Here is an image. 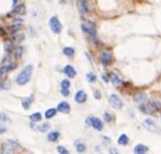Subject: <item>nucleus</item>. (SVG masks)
Listing matches in <instances>:
<instances>
[{
	"label": "nucleus",
	"mask_w": 161,
	"mask_h": 154,
	"mask_svg": "<svg viewBox=\"0 0 161 154\" xmlns=\"http://www.w3.org/2000/svg\"><path fill=\"white\" fill-rule=\"evenodd\" d=\"M50 128V125L48 124V123H46V124H44V125H41V126H39V127L37 128L39 131H41V132H45V131H47L48 129Z\"/></svg>",
	"instance_id": "29"
},
{
	"label": "nucleus",
	"mask_w": 161,
	"mask_h": 154,
	"mask_svg": "<svg viewBox=\"0 0 161 154\" xmlns=\"http://www.w3.org/2000/svg\"><path fill=\"white\" fill-rule=\"evenodd\" d=\"M110 81H111V84L113 85V86H120V85L122 84V79L117 76V74H112V75H111Z\"/></svg>",
	"instance_id": "19"
},
{
	"label": "nucleus",
	"mask_w": 161,
	"mask_h": 154,
	"mask_svg": "<svg viewBox=\"0 0 161 154\" xmlns=\"http://www.w3.org/2000/svg\"><path fill=\"white\" fill-rule=\"evenodd\" d=\"M64 74H65L67 77H70V78H74L75 75H76V72H75V70H74L73 66L67 65V66L64 67Z\"/></svg>",
	"instance_id": "15"
},
{
	"label": "nucleus",
	"mask_w": 161,
	"mask_h": 154,
	"mask_svg": "<svg viewBox=\"0 0 161 154\" xmlns=\"http://www.w3.org/2000/svg\"><path fill=\"white\" fill-rule=\"evenodd\" d=\"M60 138V132L59 131H51L48 134V140L50 142H56Z\"/></svg>",
	"instance_id": "17"
},
{
	"label": "nucleus",
	"mask_w": 161,
	"mask_h": 154,
	"mask_svg": "<svg viewBox=\"0 0 161 154\" xmlns=\"http://www.w3.org/2000/svg\"><path fill=\"white\" fill-rule=\"evenodd\" d=\"M148 152V148L144 144H137L136 147L134 148V153L136 154H145Z\"/></svg>",
	"instance_id": "16"
},
{
	"label": "nucleus",
	"mask_w": 161,
	"mask_h": 154,
	"mask_svg": "<svg viewBox=\"0 0 161 154\" xmlns=\"http://www.w3.org/2000/svg\"><path fill=\"white\" fill-rule=\"evenodd\" d=\"M17 0H13V4H14V6L17 4Z\"/></svg>",
	"instance_id": "38"
},
{
	"label": "nucleus",
	"mask_w": 161,
	"mask_h": 154,
	"mask_svg": "<svg viewBox=\"0 0 161 154\" xmlns=\"http://www.w3.org/2000/svg\"><path fill=\"white\" fill-rule=\"evenodd\" d=\"M9 147H12V149H17V148H20V143L15 140H8L7 141Z\"/></svg>",
	"instance_id": "27"
},
{
	"label": "nucleus",
	"mask_w": 161,
	"mask_h": 154,
	"mask_svg": "<svg viewBox=\"0 0 161 154\" xmlns=\"http://www.w3.org/2000/svg\"><path fill=\"white\" fill-rule=\"evenodd\" d=\"M61 94H62V96H64V97H67V96L70 94V90L67 89V88H61Z\"/></svg>",
	"instance_id": "34"
},
{
	"label": "nucleus",
	"mask_w": 161,
	"mask_h": 154,
	"mask_svg": "<svg viewBox=\"0 0 161 154\" xmlns=\"http://www.w3.org/2000/svg\"><path fill=\"white\" fill-rule=\"evenodd\" d=\"M147 94H145V92H141V94H137L136 96L134 97V101L136 103H144L147 101Z\"/></svg>",
	"instance_id": "14"
},
{
	"label": "nucleus",
	"mask_w": 161,
	"mask_h": 154,
	"mask_svg": "<svg viewBox=\"0 0 161 154\" xmlns=\"http://www.w3.org/2000/svg\"><path fill=\"white\" fill-rule=\"evenodd\" d=\"M33 101H34L33 96H30L28 98H25V99L22 100V105H23V107L25 110H27V109H30V107L32 105Z\"/></svg>",
	"instance_id": "18"
},
{
	"label": "nucleus",
	"mask_w": 161,
	"mask_h": 154,
	"mask_svg": "<svg viewBox=\"0 0 161 154\" xmlns=\"http://www.w3.org/2000/svg\"><path fill=\"white\" fill-rule=\"evenodd\" d=\"M82 30L86 34H88L91 37H96V30L94 26L88 25V24H82Z\"/></svg>",
	"instance_id": "12"
},
{
	"label": "nucleus",
	"mask_w": 161,
	"mask_h": 154,
	"mask_svg": "<svg viewBox=\"0 0 161 154\" xmlns=\"http://www.w3.org/2000/svg\"><path fill=\"white\" fill-rule=\"evenodd\" d=\"M109 103L113 109H117V110H120L123 107V101L117 94H111L109 97Z\"/></svg>",
	"instance_id": "6"
},
{
	"label": "nucleus",
	"mask_w": 161,
	"mask_h": 154,
	"mask_svg": "<svg viewBox=\"0 0 161 154\" xmlns=\"http://www.w3.org/2000/svg\"><path fill=\"white\" fill-rule=\"evenodd\" d=\"M7 131V128L4 127V125H0V134H4Z\"/></svg>",
	"instance_id": "36"
},
{
	"label": "nucleus",
	"mask_w": 161,
	"mask_h": 154,
	"mask_svg": "<svg viewBox=\"0 0 161 154\" xmlns=\"http://www.w3.org/2000/svg\"><path fill=\"white\" fill-rule=\"evenodd\" d=\"M78 10L82 13H89L91 12V10L87 4V0H80V1H78Z\"/></svg>",
	"instance_id": "10"
},
{
	"label": "nucleus",
	"mask_w": 161,
	"mask_h": 154,
	"mask_svg": "<svg viewBox=\"0 0 161 154\" xmlns=\"http://www.w3.org/2000/svg\"><path fill=\"white\" fill-rule=\"evenodd\" d=\"M71 86V83L67 79H63V81H61V88H67V89H69Z\"/></svg>",
	"instance_id": "31"
},
{
	"label": "nucleus",
	"mask_w": 161,
	"mask_h": 154,
	"mask_svg": "<svg viewBox=\"0 0 161 154\" xmlns=\"http://www.w3.org/2000/svg\"><path fill=\"white\" fill-rule=\"evenodd\" d=\"M0 121L1 122H8L9 121V117L6 113H0Z\"/></svg>",
	"instance_id": "33"
},
{
	"label": "nucleus",
	"mask_w": 161,
	"mask_h": 154,
	"mask_svg": "<svg viewBox=\"0 0 161 154\" xmlns=\"http://www.w3.org/2000/svg\"><path fill=\"white\" fill-rule=\"evenodd\" d=\"M94 94H95V98H96L97 100H99V99L101 98V94H100V91H99V90H96V91H95Z\"/></svg>",
	"instance_id": "35"
},
{
	"label": "nucleus",
	"mask_w": 161,
	"mask_h": 154,
	"mask_svg": "<svg viewBox=\"0 0 161 154\" xmlns=\"http://www.w3.org/2000/svg\"><path fill=\"white\" fill-rule=\"evenodd\" d=\"M57 114V109H49V110L46 111V113H45V117L46 118H52Z\"/></svg>",
	"instance_id": "22"
},
{
	"label": "nucleus",
	"mask_w": 161,
	"mask_h": 154,
	"mask_svg": "<svg viewBox=\"0 0 161 154\" xmlns=\"http://www.w3.org/2000/svg\"><path fill=\"white\" fill-rule=\"evenodd\" d=\"M63 53L67 55V57H73L74 53H75V51L72 47H65L63 48Z\"/></svg>",
	"instance_id": "23"
},
{
	"label": "nucleus",
	"mask_w": 161,
	"mask_h": 154,
	"mask_svg": "<svg viewBox=\"0 0 161 154\" xmlns=\"http://www.w3.org/2000/svg\"><path fill=\"white\" fill-rule=\"evenodd\" d=\"M49 26H50V30L54 34H60L62 32V25H61L60 21L58 20L57 17H51L50 21H49Z\"/></svg>",
	"instance_id": "4"
},
{
	"label": "nucleus",
	"mask_w": 161,
	"mask_h": 154,
	"mask_svg": "<svg viewBox=\"0 0 161 154\" xmlns=\"http://www.w3.org/2000/svg\"><path fill=\"white\" fill-rule=\"evenodd\" d=\"M74 99H75V102H77V103H84L87 100V94H85L83 90H80L76 92Z\"/></svg>",
	"instance_id": "13"
},
{
	"label": "nucleus",
	"mask_w": 161,
	"mask_h": 154,
	"mask_svg": "<svg viewBox=\"0 0 161 154\" xmlns=\"http://www.w3.org/2000/svg\"><path fill=\"white\" fill-rule=\"evenodd\" d=\"M32 74H33V65L30 64L21 71V73L17 75V84L20 85V86H23V85H26L28 81H30V77H32Z\"/></svg>",
	"instance_id": "1"
},
{
	"label": "nucleus",
	"mask_w": 161,
	"mask_h": 154,
	"mask_svg": "<svg viewBox=\"0 0 161 154\" xmlns=\"http://www.w3.org/2000/svg\"><path fill=\"white\" fill-rule=\"evenodd\" d=\"M57 151H58V153H60V154H69L70 152L65 149L64 147H62V145H59V147L57 148Z\"/></svg>",
	"instance_id": "30"
},
{
	"label": "nucleus",
	"mask_w": 161,
	"mask_h": 154,
	"mask_svg": "<svg viewBox=\"0 0 161 154\" xmlns=\"http://www.w3.org/2000/svg\"><path fill=\"white\" fill-rule=\"evenodd\" d=\"M22 28V24H13V25H11L9 28H8V30H9V33L11 34H17L19 33V30Z\"/></svg>",
	"instance_id": "20"
},
{
	"label": "nucleus",
	"mask_w": 161,
	"mask_h": 154,
	"mask_svg": "<svg viewBox=\"0 0 161 154\" xmlns=\"http://www.w3.org/2000/svg\"><path fill=\"white\" fill-rule=\"evenodd\" d=\"M57 111H59L61 113H65V114L70 113V111H71L70 104L67 103V102H65V101H62V102H60V103L58 104Z\"/></svg>",
	"instance_id": "11"
},
{
	"label": "nucleus",
	"mask_w": 161,
	"mask_h": 154,
	"mask_svg": "<svg viewBox=\"0 0 161 154\" xmlns=\"http://www.w3.org/2000/svg\"><path fill=\"white\" fill-rule=\"evenodd\" d=\"M161 107L160 103H158L157 101L150 102V103H141L139 104V110L145 114H154L156 113Z\"/></svg>",
	"instance_id": "2"
},
{
	"label": "nucleus",
	"mask_w": 161,
	"mask_h": 154,
	"mask_svg": "<svg viewBox=\"0 0 161 154\" xmlns=\"http://www.w3.org/2000/svg\"><path fill=\"white\" fill-rule=\"evenodd\" d=\"M22 52H23V49H22V48H21V47L17 48V49H15V51L13 52L14 58H15V59H19V58L22 55Z\"/></svg>",
	"instance_id": "28"
},
{
	"label": "nucleus",
	"mask_w": 161,
	"mask_h": 154,
	"mask_svg": "<svg viewBox=\"0 0 161 154\" xmlns=\"http://www.w3.org/2000/svg\"><path fill=\"white\" fill-rule=\"evenodd\" d=\"M76 150L78 153H84L86 151V145L84 143H76Z\"/></svg>",
	"instance_id": "26"
},
{
	"label": "nucleus",
	"mask_w": 161,
	"mask_h": 154,
	"mask_svg": "<svg viewBox=\"0 0 161 154\" xmlns=\"http://www.w3.org/2000/svg\"><path fill=\"white\" fill-rule=\"evenodd\" d=\"M15 63H12V62H8V63L4 64L2 66L0 67V78H2L7 75V73H9L10 71H13L15 68Z\"/></svg>",
	"instance_id": "7"
},
{
	"label": "nucleus",
	"mask_w": 161,
	"mask_h": 154,
	"mask_svg": "<svg viewBox=\"0 0 161 154\" xmlns=\"http://www.w3.org/2000/svg\"><path fill=\"white\" fill-rule=\"evenodd\" d=\"M100 61L101 63L104 64V66H108L109 64L111 63V61H112V54L110 52H107V51H104L100 55Z\"/></svg>",
	"instance_id": "9"
},
{
	"label": "nucleus",
	"mask_w": 161,
	"mask_h": 154,
	"mask_svg": "<svg viewBox=\"0 0 161 154\" xmlns=\"http://www.w3.org/2000/svg\"><path fill=\"white\" fill-rule=\"evenodd\" d=\"M104 119L106 123H111V122H113L114 116L111 113H104Z\"/></svg>",
	"instance_id": "25"
},
{
	"label": "nucleus",
	"mask_w": 161,
	"mask_h": 154,
	"mask_svg": "<svg viewBox=\"0 0 161 154\" xmlns=\"http://www.w3.org/2000/svg\"><path fill=\"white\" fill-rule=\"evenodd\" d=\"M87 79L89 83H95L96 81V79H97V77L95 76L93 73H88L87 74Z\"/></svg>",
	"instance_id": "32"
},
{
	"label": "nucleus",
	"mask_w": 161,
	"mask_h": 154,
	"mask_svg": "<svg viewBox=\"0 0 161 154\" xmlns=\"http://www.w3.org/2000/svg\"><path fill=\"white\" fill-rule=\"evenodd\" d=\"M30 119L32 122H34V123H36V122H39L40 119H41V114H40L39 112L32 114V115L30 116Z\"/></svg>",
	"instance_id": "24"
},
{
	"label": "nucleus",
	"mask_w": 161,
	"mask_h": 154,
	"mask_svg": "<svg viewBox=\"0 0 161 154\" xmlns=\"http://www.w3.org/2000/svg\"><path fill=\"white\" fill-rule=\"evenodd\" d=\"M86 123L87 125L91 126L93 128H95L96 130H102L104 129V124H102V122L97 117H93V116H89V117L86 119Z\"/></svg>",
	"instance_id": "3"
},
{
	"label": "nucleus",
	"mask_w": 161,
	"mask_h": 154,
	"mask_svg": "<svg viewBox=\"0 0 161 154\" xmlns=\"http://www.w3.org/2000/svg\"><path fill=\"white\" fill-rule=\"evenodd\" d=\"M117 143L121 144V145H126L128 143V137L124 134L121 135L120 137H119V139H117Z\"/></svg>",
	"instance_id": "21"
},
{
	"label": "nucleus",
	"mask_w": 161,
	"mask_h": 154,
	"mask_svg": "<svg viewBox=\"0 0 161 154\" xmlns=\"http://www.w3.org/2000/svg\"><path fill=\"white\" fill-rule=\"evenodd\" d=\"M109 153H117V151L115 150V149H110V151H109Z\"/></svg>",
	"instance_id": "37"
},
{
	"label": "nucleus",
	"mask_w": 161,
	"mask_h": 154,
	"mask_svg": "<svg viewBox=\"0 0 161 154\" xmlns=\"http://www.w3.org/2000/svg\"><path fill=\"white\" fill-rule=\"evenodd\" d=\"M143 126H144L146 129H148L149 131H152V132H157V134H160L161 132V129L159 128V126H157L156 123H154L152 119H150V118L145 119V121L143 122Z\"/></svg>",
	"instance_id": "5"
},
{
	"label": "nucleus",
	"mask_w": 161,
	"mask_h": 154,
	"mask_svg": "<svg viewBox=\"0 0 161 154\" xmlns=\"http://www.w3.org/2000/svg\"><path fill=\"white\" fill-rule=\"evenodd\" d=\"M25 12H26V8H25V6H24L23 4H19L17 6L14 7L12 12L9 14V17H10V15H13V14H15V15H24Z\"/></svg>",
	"instance_id": "8"
}]
</instances>
